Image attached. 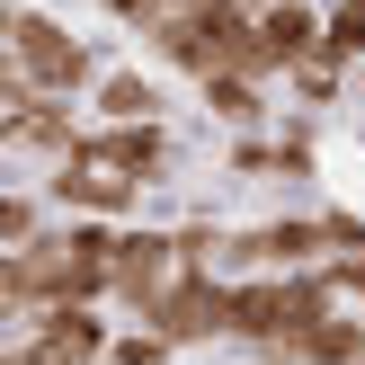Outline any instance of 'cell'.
Listing matches in <instances>:
<instances>
[{"mask_svg":"<svg viewBox=\"0 0 365 365\" xmlns=\"http://www.w3.org/2000/svg\"><path fill=\"white\" fill-rule=\"evenodd\" d=\"M330 223V259H348V250H365V214H321Z\"/></svg>","mask_w":365,"mask_h":365,"instance_id":"obj_14","label":"cell"},{"mask_svg":"<svg viewBox=\"0 0 365 365\" xmlns=\"http://www.w3.org/2000/svg\"><path fill=\"white\" fill-rule=\"evenodd\" d=\"M89 107H98L107 125H160V81L152 71H98Z\"/></svg>","mask_w":365,"mask_h":365,"instance_id":"obj_7","label":"cell"},{"mask_svg":"<svg viewBox=\"0 0 365 365\" xmlns=\"http://www.w3.org/2000/svg\"><path fill=\"white\" fill-rule=\"evenodd\" d=\"M196 89H205V107L232 125V134H259L267 125V81L259 71H214V81H196Z\"/></svg>","mask_w":365,"mask_h":365,"instance_id":"obj_8","label":"cell"},{"mask_svg":"<svg viewBox=\"0 0 365 365\" xmlns=\"http://www.w3.org/2000/svg\"><path fill=\"white\" fill-rule=\"evenodd\" d=\"M36 223H45V214H36V196H27V187H18L9 205H0V241H9V250H36V241H45Z\"/></svg>","mask_w":365,"mask_h":365,"instance_id":"obj_11","label":"cell"},{"mask_svg":"<svg viewBox=\"0 0 365 365\" xmlns=\"http://www.w3.org/2000/svg\"><path fill=\"white\" fill-rule=\"evenodd\" d=\"M277 170L312 178V134H303V125H294V134H277Z\"/></svg>","mask_w":365,"mask_h":365,"instance_id":"obj_13","label":"cell"},{"mask_svg":"<svg viewBox=\"0 0 365 365\" xmlns=\"http://www.w3.org/2000/svg\"><path fill=\"white\" fill-rule=\"evenodd\" d=\"M321 36H330V53H348V63H365V9H348V0H339Z\"/></svg>","mask_w":365,"mask_h":365,"instance_id":"obj_12","label":"cell"},{"mask_svg":"<svg viewBox=\"0 0 365 365\" xmlns=\"http://www.w3.org/2000/svg\"><path fill=\"white\" fill-rule=\"evenodd\" d=\"M348 71H356V63H348V53H330V36H321V53H303V63L285 71V89H294L303 107H330V98H339V81H348Z\"/></svg>","mask_w":365,"mask_h":365,"instance_id":"obj_9","label":"cell"},{"mask_svg":"<svg viewBox=\"0 0 365 365\" xmlns=\"http://www.w3.org/2000/svg\"><path fill=\"white\" fill-rule=\"evenodd\" d=\"M348 9H365V0H348Z\"/></svg>","mask_w":365,"mask_h":365,"instance_id":"obj_16","label":"cell"},{"mask_svg":"<svg viewBox=\"0 0 365 365\" xmlns=\"http://www.w3.org/2000/svg\"><path fill=\"white\" fill-rule=\"evenodd\" d=\"M321 27H330V18H312L303 0H277V9H259V53H267V81H285L303 53H321Z\"/></svg>","mask_w":365,"mask_h":365,"instance_id":"obj_6","label":"cell"},{"mask_svg":"<svg viewBox=\"0 0 365 365\" xmlns=\"http://www.w3.org/2000/svg\"><path fill=\"white\" fill-rule=\"evenodd\" d=\"M259 365H267V356H259Z\"/></svg>","mask_w":365,"mask_h":365,"instance_id":"obj_18","label":"cell"},{"mask_svg":"<svg viewBox=\"0 0 365 365\" xmlns=\"http://www.w3.org/2000/svg\"><path fill=\"white\" fill-rule=\"evenodd\" d=\"M356 81H365V71H356Z\"/></svg>","mask_w":365,"mask_h":365,"instance_id":"obj_17","label":"cell"},{"mask_svg":"<svg viewBox=\"0 0 365 365\" xmlns=\"http://www.w3.org/2000/svg\"><path fill=\"white\" fill-rule=\"evenodd\" d=\"M232 9H250V18H259V9H277V0H232Z\"/></svg>","mask_w":365,"mask_h":365,"instance_id":"obj_15","label":"cell"},{"mask_svg":"<svg viewBox=\"0 0 365 365\" xmlns=\"http://www.w3.org/2000/svg\"><path fill=\"white\" fill-rule=\"evenodd\" d=\"M71 160H107V170H125V178H143L152 187L160 170H170V125H81V143H71Z\"/></svg>","mask_w":365,"mask_h":365,"instance_id":"obj_5","label":"cell"},{"mask_svg":"<svg viewBox=\"0 0 365 365\" xmlns=\"http://www.w3.org/2000/svg\"><path fill=\"white\" fill-rule=\"evenodd\" d=\"M143 321H152L178 356L205 348V339H232V277H214V267H178V285H170V294H152V312H143Z\"/></svg>","mask_w":365,"mask_h":365,"instance_id":"obj_2","label":"cell"},{"mask_svg":"<svg viewBox=\"0 0 365 365\" xmlns=\"http://www.w3.org/2000/svg\"><path fill=\"white\" fill-rule=\"evenodd\" d=\"M107 356H116V365H178V348H170V339L152 330V321H143V330H125V339H116Z\"/></svg>","mask_w":365,"mask_h":365,"instance_id":"obj_10","label":"cell"},{"mask_svg":"<svg viewBox=\"0 0 365 365\" xmlns=\"http://www.w3.org/2000/svg\"><path fill=\"white\" fill-rule=\"evenodd\" d=\"M53 205L63 214H98V223H134L143 178L107 170V160H53Z\"/></svg>","mask_w":365,"mask_h":365,"instance_id":"obj_4","label":"cell"},{"mask_svg":"<svg viewBox=\"0 0 365 365\" xmlns=\"http://www.w3.org/2000/svg\"><path fill=\"white\" fill-rule=\"evenodd\" d=\"M178 267H187L178 232H116V303L125 312H152V294H170Z\"/></svg>","mask_w":365,"mask_h":365,"instance_id":"obj_3","label":"cell"},{"mask_svg":"<svg viewBox=\"0 0 365 365\" xmlns=\"http://www.w3.org/2000/svg\"><path fill=\"white\" fill-rule=\"evenodd\" d=\"M9 71L36 89H53V98H71V89H98V71H89V45L71 27H53L45 9H9Z\"/></svg>","mask_w":365,"mask_h":365,"instance_id":"obj_1","label":"cell"}]
</instances>
